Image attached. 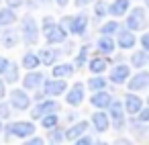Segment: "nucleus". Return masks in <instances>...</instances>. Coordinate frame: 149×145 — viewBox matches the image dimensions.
I'll list each match as a JSON object with an SVG mask.
<instances>
[{
  "label": "nucleus",
  "mask_w": 149,
  "mask_h": 145,
  "mask_svg": "<svg viewBox=\"0 0 149 145\" xmlns=\"http://www.w3.org/2000/svg\"><path fill=\"white\" fill-rule=\"evenodd\" d=\"M0 2H2V0H0Z\"/></svg>",
  "instance_id": "54"
},
{
  "label": "nucleus",
  "mask_w": 149,
  "mask_h": 145,
  "mask_svg": "<svg viewBox=\"0 0 149 145\" xmlns=\"http://www.w3.org/2000/svg\"><path fill=\"white\" fill-rule=\"evenodd\" d=\"M127 86H129V90L131 92H139V90H145L147 86H149V72H137L133 78H129V82H127Z\"/></svg>",
  "instance_id": "12"
},
{
  "label": "nucleus",
  "mask_w": 149,
  "mask_h": 145,
  "mask_svg": "<svg viewBox=\"0 0 149 145\" xmlns=\"http://www.w3.org/2000/svg\"><path fill=\"white\" fill-rule=\"evenodd\" d=\"M41 125L49 131V129H53V127H57L59 125V116H57V112H49V114H45L43 119H41Z\"/></svg>",
  "instance_id": "31"
},
{
  "label": "nucleus",
  "mask_w": 149,
  "mask_h": 145,
  "mask_svg": "<svg viewBox=\"0 0 149 145\" xmlns=\"http://www.w3.org/2000/svg\"><path fill=\"white\" fill-rule=\"evenodd\" d=\"M65 90H68V82L61 80V78H53V80L43 82V92H45V96H49V98L61 96Z\"/></svg>",
  "instance_id": "5"
},
{
  "label": "nucleus",
  "mask_w": 149,
  "mask_h": 145,
  "mask_svg": "<svg viewBox=\"0 0 149 145\" xmlns=\"http://www.w3.org/2000/svg\"><path fill=\"white\" fill-rule=\"evenodd\" d=\"M114 145H133V143H131L129 139H125V137H120V139H116V141H114Z\"/></svg>",
  "instance_id": "45"
},
{
  "label": "nucleus",
  "mask_w": 149,
  "mask_h": 145,
  "mask_svg": "<svg viewBox=\"0 0 149 145\" xmlns=\"http://www.w3.org/2000/svg\"><path fill=\"white\" fill-rule=\"evenodd\" d=\"M147 66H149V63H147Z\"/></svg>",
  "instance_id": "55"
},
{
  "label": "nucleus",
  "mask_w": 149,
  "mask_h": 145,
  "mask_svg": "<svg viewBox=\"0 0 149 145\" xmlns=\"http://www.w3.org/2000/svg\"><path fill=\"white\" fill-rule=\"evenodd\" d=\"M86 29H88V17L86 15H74L72 23H70V33L82 37L86 33Z\"/></svg>",
  "instance_id": "14"
},
{
  "label": "nucleus",
  "mask_w": 149,
  "mask_h": 145,
  "mask_svg": "<svg viewBox=\"0 0 149 145\" xmlns=\"http://www.w3.org/2000/svg\"><path fill=\"white\" fill-rule=\"evenodd\" d=\"M137 116H139L141 123H149V106H147V108H141V112H139Z\"/></svg>",
  "instance_id": "37"
},
{
  "label": "nucleus",
  "mask_w": 149,
  "mask_h": 145,
  "mask_svg": "<svg viewBox=\"0 0 149 145\" xmlns=\"http://www.w3.org/2000/svg\"><path fill=\"white\" fill-rule=\"evenodd\" d=\"M147 63H149V53H147L145 49L133 51V55H131V66H133V68L141 70V68H145Z\"/></svg>",
  "instance_id": "26"
},
{
  "label": "nucleus",
  "mask_w": 149,
  "mask_h": 145,
  "mask_svg": "<svg viewBox=\"0 0 149 145\" xmlns=\"http://www.w3.org/2000/svg\"><path fill=\"white\" fill-rule=\"evenodd\" d=\"M76 145H94V141H92V137H88V135H82L80 139H76Z\"/></svg>",
  "instance_id": "36"
},
{
  "label": "nucleus",
  "mask_w": 149,
  "mask_h": 145,
  "mask_svg": "<svg viewBox=\"0 0 149 145\" xmlns=\"http://www.w3.org/2000/svg\"><path fill=\"white\" fill-rule=\"evenodd\" d=\"M141 47H143L145 51H149V31L141 35Z\"/></svg>",
  "instance_id": "39"
},
{
  "label": "nucleus",
  "mask_w": 149,
  "mask_h": 145,
  "mask_svg": "<svg viewBox=\"0 0 149 145\" xmlns=\"http://www.w3.org/2000/svg\"><path fill=\"white\" fill-rule=\"evenodd\" d=\"M141 108H143V100H141L137 94L131 92V94L125 96V112H129V114H139Z\"/></svg>",
  "instance_id": "18"
},
{
  "label": "nucleus",
  "mask_w": 149,
  "mask_h": 145,
  "mask_svg": "<svg viewBox=\"0 0 149 145\" xmlns=\"http://www.w3.org/2000/svg\"><path fill=\"white\" fill-rule=\"evenodd\" d=\"M43 82H45V76H43L39 70H31V72L23 78V88H25V90H37V88L43 86Z\"/></svg>",
  "instance_id": "10"
},
{
  "label": "nucleus",
  "mask_w": 149,
  "mask_h": 145,
  "mask_svg": "<svg viewBox=\"0 0 149 145\" xmlns=\"http://www.w3.org/2000/svg\"><path fill=\"white\" fill-rule=\"evenodd\" d=\"M145 6H147V8H149V0H145Z\"/></svg>",
  "instance_id": "51"
},
{
  "label": "nucleus",
  "mask_w": 149,
  "mask_h": 145,
  "mask_svg": "<svg viewBox=\"0 0 149 145\" xmlns=\"http://www.w3.org/2000/svg\"><path fill=\"white\" fill-rule=\"evenodd\" d=\"M74 72H76V66H74V63H55L53 70H51V76L63 80V78L74 76Z\"/></svg>",
  "instance_id": "23"
},
{
  "label": "nucleus",
  "mask_w": 149,
  "mask_h": 145,
  "mask_svg": "<svg viewBox=\"0 0 149 145\" xmlns=\"http://www.w3.org/2000/svg\"><path fill=\"white\" fill-rule=\"evenodd\" d=\"M0 133H2V119H0Z\"/></svg>",
  "instance_id": "50"
},
{
  "label": "nucleus",
  "mask_w": 149,
  "mask_h": 145,
  "mask_svg": "<svg viewBox=\"0 0 149 145\" xmlns=\"http://www.w3.org/2000/svg\"><path fill=\"white\" fill-rule=\"evenodd\" d=\"M94 145H108L106 141H98V143H94Z\"/></svg>",
  "instance_id": "49"
},
{
  "label": "nucleus",
  "mask_w": 149,
  "mask_h": 145,
  "mask_svg": "<svg viewBox=\"0 0 149 145\" xmlns=\"http://www.w3.org/2000/svg\"><path fill=\"white\" fill-rule=\"evenodd\" d=\"M17 13H15V8H10V6H6V8H2L0 10V27H10V25H15L17 23Z\"/></svg>",
  "instance_id": "27"
},
{
  "label": "nucleus",
  "mask_w": 149,
  "mask_h": 145,
  "mask_svg": "<svg viewBox=\"0 0 149 145\" xmlns=\"http://www.w3.org/2000/svg\"><path fill=\"white\" fill-rule=\"evenodd\" d=\"M127 29L129 31H143L147 29V13L143 6H135L133 10L127 13Z\"/></svg>",
  "instance_id": "2"
},
{
  "label": "nucleus",
  "mask_w": 149,
  "mask_h": 145,
  "mask_svg": "<svg viewBox=\"0 0 149 145\" xmlns=\"http://www.w3.org/2000/svg\"><path fill=\"white\" fill-rule=\"evenodd\" d=\"M135 43H137V39H135V33H133V31H129V29L118 31V35H116V45H118L120 49H133Z\"/></svg>",
  "instance_id": "16"
},
{
  "label": "nucleus",
  "mask_w": 149,
  "mask_h": 145,
  "mask_svg": "<svg viewBox=\"0 0 149 145\" xmlns=\"http://www.w3.org/2000/svg\"><path fill=\"white\" fill-rule=\"evenodd\" d=\"M21 66L25 68V70H37L39 66H41V59H39V53H35V51H27L25 55H23V61H21Z\"/></svg>",
  "instance_id": "24"
},
{
  "label": "nucleus",
  "mask_w": 149,
  "mask_h": 145,
  "mask_svg": "<svg viewBox=\"0 0 149 145\" xmlns=\"http://www.w3.org/2000/svg\"><path fill=\"white\" fill-rule=\"evenodd\" d=\"M131 78V68L127 63H116L110 70V82L112 84H127Z\"/></svg>",
  "instance_id": "8"
},
{
  "label": "nucleus",
  "mask_w": 149,
  "mask_h": 145,
  "mask_svg": "<svg viewBox=\"0 0 149 145\" xmlns=\"http://www.w3.org/2000/svg\"><path fill=\"white\" fill-rule=\"evenodd\" d=\"M4 2H6L10 8H19V6H23V0H4Z\"/></svg>",
  "instance_id": "41"
},
{
  "label": "nucleus",
  "mask_w": 149,
  "mask_h": 145,
  "mask_svg": "<svg viewBox=\"0 0 149 145\" xmlns=\"http://www.w3.org/2000/svg\"><path fill=\"white\" fill-rule=\"evenodd\" d=\"M10 106L15 108V110H27L29 106H31V98H29V94L25 92V90H13L10 92Z\"/></svg>",
  "instance_id": "7"
},
{
  "label": "nucleus",
  "mask_w": 149,
  "mask_h": 145,
  "mask_svg": "<svg viewBox=\"0 0 149 145\" xmlns=\"http://www.w3.org/2000/svg\"><path fill=\"white\" fill-rule=\"evenodd\" d=\"M59 57H61V51L55 49V47H45V49L39 51V59H41L43 66H55Z\"/></svg>",
  "instance_id": "17"
},
{
  "label": "nucleus",
  "mask_w": 149,
  "mask_h": 145,
  "mask_svg": "<svg viewBox=\"0 0 149 145\" xmlns=\"http://www.w3.org/2000/svg\"><path fill=\"white\" fill-rule=\"evenodd\" d=\"M4 94H6V82H4L2 78H0V100L4 98Z\"/></svg>",
  "instance_id": "44"
},
{
  "label": "nucleus",
  "mask_w": 149,
  "mask_h": 145,
  "mask_svg": "<svg viewBox=\"0 0 149 145\" xmlns=\"http://www.w3.org/2000/svg\"><path fill=\"white\" fill-rule=\"evenodd\" d=\"M6 133L13 135V137H19V139H27V137H33L35 135V125L31 121H19V123H10L6 127Z\"/></svg>",
  "instance_id": "3"
},
{
  "label": "nucleus",
  "mask_w": 149,
  "mask_h": 145,
  "mask_svg": "<svg viewBox=\"0 0 149 145\" xmlns=\"http://www.w3.org/2000/svg\"><path fill=\"white\" fill-rule=\"evenodd\" d=\"M21 39L27 45H37V41H39V25H37L35 17L25 15L21 19Z\"/></svg>",
  "instance_id": "1"
},
{
  "label": "nucleus",
  "mask_w": 149,
  "mask_h": 145,
  "mask_svg": "<svg viewBox=\"0 0 149 145\" xmlns=\"http://www.w3.org/2000/svg\"><path fill=\"white\" fill-rule=\"evenodd\" d=\"M88 88H90L92 92L106 90V78H102V74H98V76H94V78H90V80H88Z\"/></svg>",
  "instance_id": "28"
},
{
  "label": "nucleus",
  "mask_w": 149,
  "mask_h": 145,
  "mask_svg": "<svg viewBox=\"0 0 149 145\" xmlns=\"http://www.w3.org/2000/svg\"><path fill=\"white\" fill-rule=\"evenodd\" d=\"M19 39H21V35H19V31H15V29H4L2 33H0V43H2L6 49L17 47V45H19Z\"/></svg>",
  "instance_id": "19"
},
{
  "label": "nucleus",
  "mask_w": 149,
  "mask_h": 145,
  "mask_svg": "<svg viewBox=\"0 0 149 145\" xmlns=\"http://www.w3.org/2000/svg\"><path fill=\"white\" fill-rule=\"evenodd\" d=\"M88 61V45H84V47H80V53L76 55V59H74V66L76 68H84V63Z\"/></svg>",
  "instance_id": "32"
},
{
  "label": "nucleus",
  "mask_w": 149,
  "mask_h": 145,
  "mask_svg": "<svg viewBox=\"0 0 149 145\" xmlns=\"http://www.w3.org/2000/svg\"><path fill=\"white\" fill-rule=\"evenodd\" d=\"M51 25H55V21H53L51 17H45V19H43V31H47Z\"/></svg>",
  "instance_id": "43"
},
{
  "label": "nucleus",
  "mask_w": 149,
  "mask_h": 145,
  "mask_svg": "<svg viewBox=\"0 0 149 145\" xmlns=\"http://www.w3.org/2000/svg\"><path fill=\"white\" fill-rule=\"evenodd\" d=\"M43 35H45V39H47L49 45H59V43H63L68 39V31L61 25H57V23L51 25L47 31H43Z\"/></svg>",
  "instance_id": "6"
},
{
  "label": "nucleus",
  "mask_w": 149,
  "mask_h": 145,
  "mask_svg": "<svg viewBox=\"0 0 149 145\" xmlns=\"http://www.w3.org/2000/svg\"><path fill=\"white\" fill-rule=\"evenodd\" d=\"M8 66H10V61L6 57H0V76H4V72L8 70Z\"/></svg>",
  "instance_id": "38"
},
{
  "label": "nucleus",
  "mask_w": 149,
  "mask_h": 145,
  "mask_svg": "<svg viewBox=\"0 0 149 145\" xmlns=\"http://www.w3.org/2000/svg\"><path fill=\"white\" fill-rule=\"evenodd\" d=\"M53 145H57V143H53Z\"/></svg>",
  "instance_id": "53"
},
{
  "label": "nucleus",
  "mask_w": 149,
  "mask_h": 145,
  "mask_svg": "<svg viewBox=\"0 0 149 145\" xmlns=\"http://www.w3.org/2000/svg\"><path fill=\"white\" fill-rule=\"evenodd\" d=\"M49 139H51L53 143H59L61 139H65V133H63L59 127H53V129H49Z\"/></svg>",
  "instance_id": "34"
},
{
  "label": "nucleus",
  "mask_w": 149,
  "mask_h": 145,
  "mask_svg": "<svg viewBox=\"0 0 149 145\" xmlns=\"http://www.w3.org/2000/svg\"><path fill=\"white\" fill-rule=\"evenodd\" d=\"M39 4H47V2H51V0H37Z\"/></svg>",
  "instance_id": "48"
},
{
  "label": "nucleus",
  "mask_w": 149,
  "mask_h": 145,
  "mask_svg": "<svg viewBox=\"0 0 149 145\" xmlns=\"http://www.w3.org/2000/svg\"><path fill=\"white\" fill-rule=\"evenodd\" d=\"M94 15H96V19H104L108 15V4L104 2V0H98V2L94 4Z\"/></svg>",
  "instance_id": "33"
},
{
  "label": "nucleus",
  "mask_w": 149,
  "mask_h": 145,
  "mask_svg": "<svg viewBox=\"0 0 149 145\" xmlns=\"http://www.w3.org/2000/svg\"><path fill=\"white\" fill-rule=\"evenodd\" d=\"M23 145H43V139L41 137H31L27 143H23Z\"/></svg>",
  "instance_id": "40"
},
{
  "label": "nucleus",
  "mask_w": 149,
  "mask_h": 145,
  "mask_svg": "<svg viewBox=\"0 0 149 145\" xmlns=\"http://www.w3.org/2000/svg\"><path fill=\"white\" fill-rule=\"evenodd\" d=\"M129 10H131V0H112L108 4V15L114 17V19L125 17Z\"/></svg>",
  "instance_id": "13"
},
{
  "label": "nucleus",
  "mask_w": 149,
  "mask_h": 145,
  "mask_svg": "<svg viewBox=\"0 0 149 145\" xmlns=\"http://www.w3.org/2000/svg\"><path fill=\"white\" fill-rule=\"evenodd\" d=\"M90 102H92V106H94V108L104 110V108H108V106H110L112 96H110V92H106V90H98V92H94V94H92Z\"/></svg>",
  "instance_id": "15"
},
{
  "label": "nucleus",
  "mask_w": 149,
  "mask_h": 145,
  "mask_svg": "<svg viewBox=\"0 0 149 145\" xmlns=\"http://www.w3.org/2000/svg\"><path fill=\"white\" fill-rule=\"evenodd\" d=\"M106 68H108V59H104V57H92L90 61H88V70L94 74V76H98V74H104L106 72Z\"/></svg>",
  "instance_id": "25"
},
{
  "label": "nucleus",
  "mask_w": 149,
  "mask_h": 145,
  "mask_svg": "<svg viewBox=\"0 0 149 145\" xmlns=\"http://www.w3.org/2000/svg\"><path fill=\"white\" fill-rule=\"evenodd\" d=\"M86 131H88V123H86V121H78L76 125L68 127L65 139H68V141H76V139H80L82 135H86Z\"/></svg>",
  "instance_id": "21"
},
{
  "label": "nucleus",
  "mask_w": 149,
  "mask_h": 145,
  "mask_svg": "<svg viewBox=\"0 0 149 145\" xmlns=\"http://www.w3.org/2000/svg\"><path fill=\"white\" fill-rule=\"evenodd\" d=\"M4 82H8V84H15L17 80H19V66L15 63V61H10V66H8V70L4 72Z\"/></svg>",
  "instance_id": "30"
},
{
  "label": "nucleus",
  "mask_w": 149,
  "mask_h": 145,
  "mask_svg": "<svg viewBox=\"0 0 149 145\" xmlns=\"http://www.w3.org/2000/svg\"><path fill=\"white\" fill-rule=\"evenodd\" d=\"M147 104H149V98H147Z\"/></svg>",
  "instance_id": "52"
},
{
  "label": "nucleus",
  "mask_w": 149,
  "mask_h": 145,
  "mask_svg": "<svg viewBox=\"0 0 149 145\" xmlns=\"http://www.w3.org/2000/svg\"><path fill=\"white\" fill-rule=\"evenodd\" d=\"M10 104H6V102H2V100H0V119H10Z\"/></svg>",
  "instance_id": "35"
},
{
  "label": "nucleus",
  "mask_w": 149,
  "mask_h": 145,
  "mask_svg": "<svg viewBox=\"0 0 149 145\" xmlns=\"http://www.w3.org/2000/svg\"><path fill=\"white\" fill-rule=\"evenodd\" d=\"M92 125H94V129H96L98 133H104V131H108V127H110V119H108L106 112L98 110V112L92 114Z\"/></svg>",
  "instance_id": "22"
},
{
  "label": "nucleus",
  "mask_w": 149,
  "mask_h": 145,
  "mask_svg": "<svg viewBox=\"0 0 149 145\" xmlns=\"http://www.w3.org/2000/svg\"><path fill=\"white\" fill-rule=\"evenodd\" d=\"M90 2H94V0H76L78 6H86V4H90Z\"/></svg>",
  "instance_id": "46"
},
{
  "label": "nucleus",
  "mask_w": 149,
  "mask_h": 145,
  "mask_svg": "<svg viewBox=\"0 0 149 145\" xmlns=\"http://www.w3.org/2000/svg\"><path fill=\"white\" fill-rule=\"evenodd\" d=\"M108 108H110V119L114 123V129H123L125 127V104L120 100H112Z\"/></svg>",
  "instance_id": "9"
},
{
  "label": "nucleus",
  "mask_w": 149,
  "mask_h": 145,
  "mask_svg": "<svg viewBox=\"0 0 149 145\" xmlns=\"http://www.w3.org/2000/svg\"><path fill=\"white\" fill-rule=\"evenodd\" d=\"M114 47H116V41H114L112 37L100 35V37H98V41H96V49H98V53H100V55H110V53L114 51Z\"/></svg>",
  "instance_id": "20"
},
{
  "label": "nucleus",
  "mask_w": 149,
  "mask_h": 145,
  "mask_svg": "<svg viewBox=\"0 0 149 145\" xmlns=\"http://www.w3.org/2000/svg\"><path fill=\"white\" fill-rule=\"evenodd\" d=\"M55 2H57L59 6H65V4H68V0H55Z\"/></svg>",
  "instance_id": "47"
},
{
  "label": "nucleus",
  "mask_w": 149,
  "mask_h": 145,
  "mask_svg": "<svg viewBox=\"0 0 149 145\" xmlns=\"http://www.w3.org/2000/svg\"><path fill=\"white\" fill-rule=\"evenodd\" d=\"M65 102H68L70 106H80V104L84 102V84H82V82H76V84L68 90Z\"/></svg>",
  "instance_id": "11"
},
{
  "label": "nucleus",
  "mask_w": 149,
  "mask_h": 145,
  "mask_svg": "<svg viewBox=\"0 0 149 145\" xmlns=\"http://www.w3.org/2000/svg\"><path fill=\"white\" fill-rule=\"evenodd\" d=\"M118 21H106L102 27H100V35H106V37H112L114 33H118Z\"/></svg>",
  "instance_id": "29"
},
{
  "label": "nucleus",
  "mask_w": 149,
  "mask_h": 145,
  "mask_svg": "<svg viewBox=\"0 0 149 145\" xmlns=\"http://www.w3.org/2000/svg\"><path fill=\"white\" fill-rule=\"evenodd\" d=\"M70 23H72V17H63V19L59 21V25H61L65 31H70Z\"/></svg>",
  "instance_id": "42"
},
{
  "label": "nucleus",
  "mask_w": 149,
  "mask_h": 145,
  "mask_svg": "<svg viewBox=\"0 0 149 145\" xmlns=\"http://www.w3.org/2000/svg\"><path fill=\"white\" fill-rule=\"evenodd\" d=\"M57 110H59V104H57L53 98H43V100H39V102L35 104V108L31 110V116H33V121H37V119H43L45 114L57 112Z\"/></svg>",
  "instance_id": "4"
}]
</instances>
